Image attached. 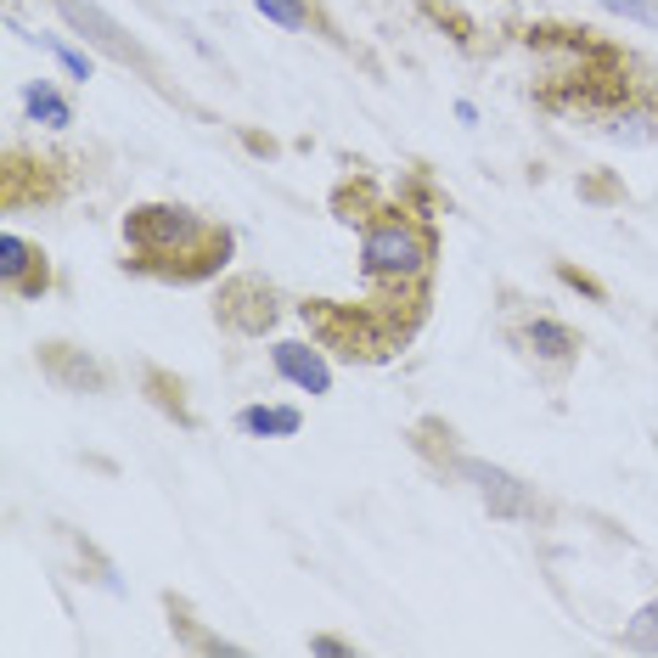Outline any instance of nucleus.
I'll return each mask as SVG.
<instances>
[{"label":"nucleus","mask_w":658,"mask_h":658,"mask_svg":"<svg viewBox=\"0 0 658 658\" xmlns=\"http://www.w3.org/2000/svg\"><path fill=\"white\" fill-rule=\"evenodd\" d=\"M124 242H130V265L170 276V282H203L231 260V231L209 225L203 214L181 209V203H141L124 220Z\"/></svg>","instance_id":"1"},{"label":"nucleus","mask_w":658,"mask_h":658,"mask_svg":"<svg viewBox=\"0 0 658 658\" xmlns=\"http://www.w3.org/2000/svg\"><path fill=\"white\" fill-rule=\"evenodd\" d=\"M428 260H434V236L405 214H383L361 236V271L377 287H423Z\"/></svg>","instance_id":"2"},{"label":"nucleus","mask_w":658,"mask_h":658,"mask_svg":"<svg viewBox=\"0 0 658 658\" xmlns=\"http://www.w3.org/2000/svg\"><path fill=\"white\" fill-rule=\"evenodd\" d=\"M0 276H7V287L23 293V298H40L51 287V271H45L40 249H34V242H23V236H12V231L0 236Z\"/></svg>","instance_id":"3"},{"label":"nucleus","mask_w":658,"mask_h":658,"mask_svg":"<svg viewBox=\"0 0 658 658\" xmlns=\"http://www.w3.org/2000/svg\"><path fill=\"white\" fill-rule=\"evenodd\" d=\"M51 7H57L73 29H85V40H97L113 62H135V68H141V51L119 34V23H113V18H102L97 7H85V0H51Z\"/></svg>","instance_id":"4"},{"label":"nucleus","mask_w":658,"mask_h":658,"mask_svg":"<svg viewBox=\"0 0 658 658\" xmlns=\"http://www.w3.org/2000/svg\"><path fill=\"white\" fill-rule=\"evenodd\" d=\"M462 478H473L484 496H489V507L496 513H507V518H529L535 513V496L513 478V473H502V467H489V462H462Z\"/></svg>","instance_id":"5"},{"label":"nucleus","mask_w":658,"mask_h":658,"mask_svg":"<svg viewBox=\"0 0 658 658\" xmlns=\"http://www.w3.org/2000/svg\"><path fill=\"white\" fill-rule=\"evenodd\" d=\"M271 366L287 383H298L304 394H326V388H333V366H326V355L310 350V344H276L271 350Z\"/></svg>","instance_id":"6"},{"label":"nucleus","mask_w":658,"mask_h":658,"mask_svg":"<svg viewBox=\"0 0 658 658\" xmlns=\"http://www.w3.org/2000/svg\"><path fill=\"white\" fill-rule=\"evenodd\" d=\"M524 344H529V355H535L540 366H568L574 350H580V338H574L563 321H546V315L524 326Z\"/></svg>","instance_id":"7"},{"label":"nucleus","mask_w":658,"mask_h":658,"mask_svg":"<svg viewBox=\"0 0 658 658\" xmlns=\"http://www.w3.org/2000/svg\"><path fill=\"white\" fill-rule=\"evenodd\" d=\"M23 113H29L34 124H51V130H62V124L73 119V108H68L51 85H40V79H34V85H23Z\"/></svg>","instance_id":"8"},{"label":"nucleus","mask_w":658,"mask_h":658,"mask_svg":"<svg viewBox=\"0 0 658 658\" xmlns=\"http://www.w3.org/2000/svg\"><path fill=\"white\" fill-rule=\"evenodd\" d=\"M298 423H304L298 411H271V405H249L236 417L242 434H298Z\"/></svg>","instance_id":"9"},{"label":"nucleus","mask_w":658,"mask_h":658,"mask_svg":"<svg viewBox=\"0 0 658 658\" xmlns=\"http://www.w3.org/2000/svg\"><path fill=\"white\" fill-rule=\"evenodd\" d=\"M254 7L271 18V23H282V29H310V12H304V0H254Z\"/></svg>","instance_id":"10"},{"label":"nucleus","mask_w":658,"mask_h":658,"mask_svg":"<svg viewBox=\"0 0 658 658\" xmlns=\"http://www.w3.org/2000/svg\"><path fill=\"white\" fill-rule=\"evenodd\" d=\"M625 647H641V652H658V603H647L625 636Z\"/></svg>","instance_id":"11"},{"label":"nucleus","mask_w":658,"mask_h":658,"mask_svg":"<svg viewBox=\"0 0 658 658\" xmlns=\"http://www.w3.org/2000/svg\"><path fill=\"white\" fill-rule=\"evenodd\" d=\"M597 7H608L614 18H630V23H652L658 29V7H652V0H597Z\"/></svg>","instance_id":"12"},{"label":"nucleus","mask_w":658,"mask_h":658,"mask_svg":"<svg viewBox=\"0 0 658 658\" xmlns=\"http://www.w3.org/2000/svg\"><path fill=\"white\" fill-rule=\"evenodd\" d=\"M45 45L57 51V62H62V68H68L73 79H91V62H85V57H79L73 45H62V40H45Z\"/></svg>","instance_id":"13"},{"label":"nucleus","mask_w":658,"mask_h":658,"mask_svg":"<svg viewBox=\"0 0 658 658\" xmlns=\"http://www.w3.org/2000/svg\"><path fill=\"white\" fill-rule=\"evenodd\" d=\"M310 652H350V641H338V636H315Z\"/></svg>","instance_id":"14"}]
</instances>
